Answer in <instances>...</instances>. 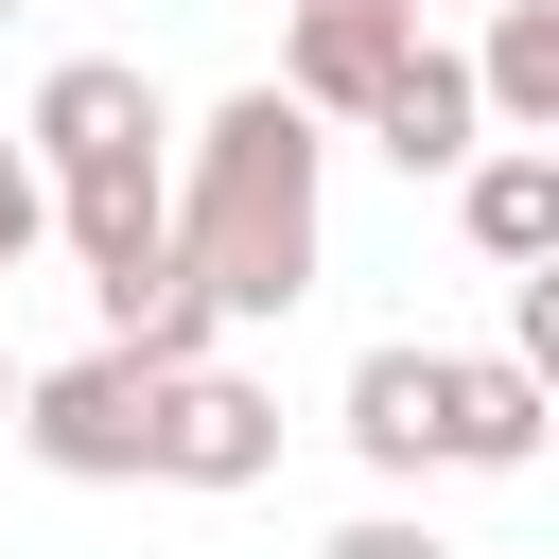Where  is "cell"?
Wrapping results in <instances>:
<instances>
[{
    "label": "cell",
    "mask_w": 559,
    "mask_h": 559,
    "mask_svg": "<svg viewBox=\"0 0 559 559\" xmlns=\"http://www.w3.org/2000/svg\"><path fill=\"white\" fill-rule=\"evenodd\" d=\"M542 437H559V402H542L507 349H454V472H524Z\"/></svg>",
    "instance_id": "obj_10"
},
{
    "label": "cell",
    "mask_w": 559,
    "mask_h": 559,
    "mask_svg": "<svg viewBox=\"0 0 559 559\" xmlns=\"http://www.w3.org/2000/svg\"><path fill=\"white\" fill-rule=\"evenodd\" d=\"M0 17H17V0H0Z\"/></svg>",
    "instance_id": "obj_16"
},
{
    "label": "cell",
    "mask_w": 559,
    "mask_h": 559,
    "mask_svg": "<svg viewBox=\"0 0 559 559\" xmlns=\"http://www.w3.org/2000/svg\"><path fill=\"white\" fill-rule=\"evenodd\" d=\"M262 472H280V402L245 367H192L157 402V489H262Z\"/></svg>",
    "instance_id": "obj_5"
},
{
    "label": "cell",
    "mask_w": 559,
    "mask_h": 559,
    "mask_svg": "<svg viewBox=\"0 0 559 559\" xmlns=\"http://www.w3.org/2000/svg\"><path fill=\"white\" fill-rule=\"evenodd\" d=\"M402 52H419V0H297V35H280V105L367 122V105L402 87Z\"/></svg>",
    "instance_id": "obj_4"
},
{
    "label": "cell",
    "mask_w": 559,
    "mask_h": 559,
    "mask_svg": "<svg viewBox=\"0 0 559 559\" xmlns=\"http://www.w3.org/2000/svg\"><path fill=\"white\" fill-rule=\"evenodd\" d=\"M472 87H489V122H524V140L559 157V0H489V52H472Z\"/></svg>",
    "instance_id": "obj_11"
},
{
    "label": "cell",
    "mask_w": 559,
    "mask_h": 559,
    "mask_svg": "<svg viewBox=\"0 0 559 559\" xmlns=\"http://www.w3.org/2000/svg\"><path fill=\"white\" fill-rule=\"evenodd\" d=\"M454 227H472L507 280H542V262H559V157H542V140L472 157V175H454Z\"/></svg>",
    "instance_id": "obj_9"
},
{
    "label": "cell",
    "mask_w": 559,
    "mask_h": 559,
    "mask_svg": "<svg viewBox=\"0 0 559 559\" xmlns=\"http://www.w3.org/2000/svg\"><path fill=\"white\" fill-rule=\"evenodd\" d=\"M52 245V175H35V140H0V280Z\"/></svg>",
    "instance_id": "obj_13"
},
{
    "label": "cell",
    "mask_w": 559,
    "mask_h": 559,
    "mask_svg": "<svg viewBox=\"0 0 559 559\" xmlns=\"http://www.w3.org/2000/svg\"><path fill=\"white\" fill-rule=\"evenodd\" d=\"M0 437H17V367H0Z\"/></svg>",
    "instance_id": "obj_15"
},
{
    "label": "cell",
    "mask_w": 559,
    "mask_h": 559,
    "mask_svg": "<svg viewBox=\"0 0 559 559\" xmlns=\"http://www.w3.org/2000/svg\"><path fill=\"white\" fill-rule=\"evenodd\" d=\"M367 140H384L402 175H472V140H489V87H472V52H437V35H419V52H402V87L367 105Z\"/></svg>",
    "instance_id": "obj_8"
},
{
    "label": "cell",
    "mask_w": 559,
    "mask_h": 559,
    "mask_svg": "<svg viewBox=\"0 0 559 559\" xmlns=\"http://www.w3.org/2000/svg\"><path fill=\"white\" fill-rule=\"evenodd\" d=\"M17 140H35V175H87V157H140V140H175V122H157V87H140L122 52H70V70L35 87V122H17Z\"/></svg>",
    "instance_id": "obj_7"
},
{
    "label": "cell",
    "mask_w": 559,
    "mask_h": 559,
    "mask_svg": "<svg viewBox=\"0 0 559 559\" xmlns=\"http://www.w3.org/2000/svg\"><path fill=\"white\" fill-rule=\"evenodd\" d=\"M157 402H175V384H157L140 349H70V367L17 384V437H35L70 489H122V472H157Z\"/></svg>",
    "instance_id": "obj_2"
},
{
    "label": "cell",
    "mask_w": 559,
    "mask_h": 559,
    "mask_svg": "<svg viewBox=\"0 0 559 559\" xmlns=\"http://www.w3.org/2000/svg\"><path fill=\"white\" fill-rule=\"evenodd\" d=\"M52 227H70L87 297H105V314H140V297L175 280V157L140 140V157H87V175H52Z\"/></svg>",
    "instance_id": "obj_3"
},
{
    "label": "cell",
    "mask_w": 559,
    "mask_h": 559,
    "mask_svg": "<svg viewBox=\"0 0 559 559\" xmlns=\"http://www.w3.org/2000/svg\"><path fill=\"white\" fill-rule=\"evenodd\" d=\"M349 454L367 472H454V349H367L349 367Z\"/></svg>",
    "instance_id": "obj_6"
},
{
    "label": "cell",
    "mask_w": 559,
    "mask_h": 559,
    "mask_svg": "<svg viewBox=\"0 0 559 559\" xmlns=\"http://www.w3.org/2000/svg\"><path fill=\"white\" fill-rule=\"evenodd\" d=\"M507 367L559 402V262H542V280H507Z\"/></svg>",
    "instance_id": "obj_12"
},
{
    "label": "cell",
    "mask_w": 559,
    "mask_h": 559,
    "mask_svg": "<svg viewBox=\"0 0 559 559\" xmlns=\"http://www.w3.org/2000/svg\"><path fill=\"white\" fill-rule=\"evenodd\" d=\"M314 157H332L314 105H280V87H227V105H210V140H192V175H175V262L210 280L227 332L314 297Z\"/></svg>",
    "instance_id": "obj_1"
},
{
    "label": "cell",
    "mask_w": 559,
    "mask_h": 559,
    "mask_svg": "<svg viewBox=\"0 0 559 559\" xmlns=\"http://www.w3.org/2000/svg\"><path fill=\"white\" fill-rule=\"evenodd\" d=\"M314 559H454V542H437V524H402V507H367V524H332Z\"/></svg>",
    "instance_id": "obj_14"
}]
</instances>
